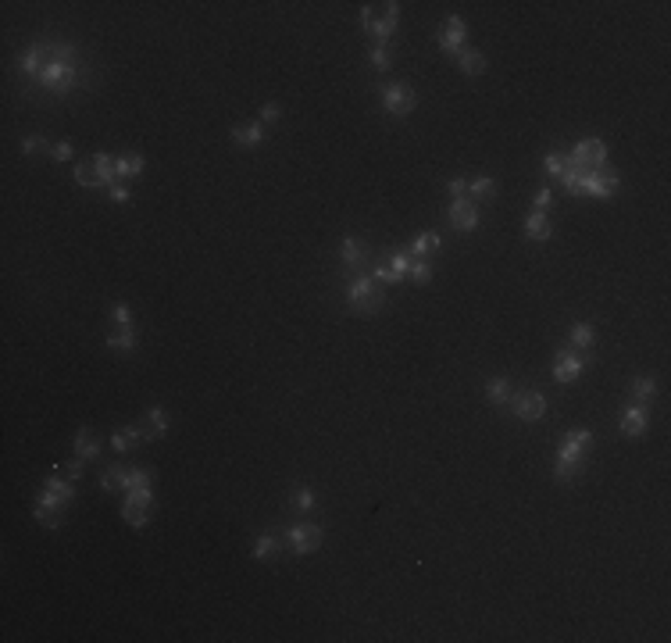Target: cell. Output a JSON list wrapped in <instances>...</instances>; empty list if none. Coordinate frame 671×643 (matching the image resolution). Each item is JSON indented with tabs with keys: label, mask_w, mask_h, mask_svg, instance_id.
<instances>
[{
	"label": "cell",
	"mask_w": 671,
	"mask_h": 643,
	"mask_svg": "<svg viewBox=\"0 0 671 643\" xmlns=\"http://www.w3.org/2000/svg\"><path fill=\"white\" fill-rule=\"evenodd\" d=\"M382 300L386 293L379 290V283L372 279V275H354L350 286H347V308L354 315H375L382 308Z\"/></svg>",
	"instance_id": "obj_2"
},
{
	"label": "cell",
	"mask_w": 671,
	"mask_h": 643,
	"mask_svg": "<svg viewBox=\"0 0 671 643\" xmlns=\"http://www.w3.org/2000/svg\"><path fill=\"white\" fill-rule=\"evenodd\" d=\"M282 118V104H264L261 111V126H268V121H279Z\"/></svg>",
	"instance_id": "obj_49"
},
{
	"label": "cell",
	"mask_w": 671,
	"mask_h": 643,
	"mask_svg": "<svg viewBox=\"0 0 671 643\" xmlns=\"http://www.w3.org/2000/svg\"><path fill=\"white\" fill-rule=\"evenodd\" d=\"M126 501L136 504V508H150V501H154V489H129Z\"/></svg>",
	"instance_id": "obj_46"
},
{
	"label": "cell",
	"mask_w": 671,
	"mask_h": 643,
	"mask_svg": "<svg viewBox=\"0 0 671 643\" xmlns=\"http://www.w3.org/2000/svg\"><path fill=\"white\" fill-rule=\"evenodd\" d=\"M511 411L522 418V422H539L546 415V397L536 393V390H522V393H511Z\"/></svg>",
	"instance_id": "obj_7"
},
{
	"label": "cell",
	"mask_w": 671,
	"mask_h": 643,
	"mask_svg": "<svg viewBox=\"0 0 671 643\" xmlns=\"http://www.w3.org/2000/svg\"><path fill=\"white\" fill-rule=\"evenodd\" d=\"M18 65H22L25 75H36V79H40L43 68L50 65V47H47V43H33V47L25 50V57L18 61Z\"/></svg>",
	"instance_id": "obj_14"
},
{
	"label": "cell",
	"mask_w": 671,
	"mask_h": 643,
	"mask_svg": "<svg viewBox=\"0 0 671 643\" xmlns=\"http://www.w3.org/2000/svg\"><path fill=\"white\" fill-rule=\"evenodd\" d=\"M465 36H468L465 22L453 15V18H446L443 29H439V47H443L446 54H461V50H465Z\"/></svg>",
	"instance_id": "obj_11"
},
{
	"label": "cell",
	"mask_w": 671,
	"mask_h": 643,
	"mask_svg": "<svg viewBox=\"0 0 671 643\" xmlns=\"http://www.w3.org/2000/svg\"><path fill=\"white\" fill-rule=\"evenodd\" d=\"M543 165H546V172H550L554 179H561V175H564V168H568V158L554 150V154H546V161H543Z\"/></svg>",
	"instance_id": "obj_44"
},
{
	"label": "cell",
	"mask_w": 671,
	"mask_h": 643,
	"mask_svg": "<svg viewBox=\"0 0 671 643\" xmlns=\"http://www.w3.org/2000/svg\"><path fill=\"white\" fill-rule=\"evenodd\" d=\"M525 236H529V239H536V243L550 239V236H554V226H550V219H546V214H539V211H532L529 219H525Z\"/></svg>",
	"instance_id": "obj_21"
},
{
	"label": "cell",
	"mask_w": 671,
	"mask_h": 643,
	"mask_svg": "<svg viewBox=\"0 0 671 643\" xmlns=\"http://www.w3.org/2000/svg\"><path fill=\"white\" fill-rule=\"evenodd\" d=\"M340 261H343V268H361L364 261H368V247H364L357 236H343V243H340Z\"/></svg>",
	"instance_id": "obj_15"
},
{
	"label": "cell",
	"mask_w": 671,
	"mask_h": 643,
	"mask_svg": "<svg viewBox=\"0 0 671 643\" xmlns=\"http://www.w3.org/2000/svg\"><path fill=\"white\" fill-rule=\"evenodd\" d=\"M72 150H75V147H72L68 140H61V143H54L50 154H54V161H68V158H72Z\"/></svg>",
	"instance_id": "obj_48"
},
{
	"label": "cell",
	"mask_w": 671,
	"mask_h": 643,
	"mask_svg": "<svg viewBox=\"0 0 671 643\" xmlns=\"http://www.w3.org/2000/svg\"><path fill=\"white\" fill-rule=\"evenodd\" d=\"M82 465H86V461H79V457H75V461H68V465H65V475H68L72 482H75V479H82Z\"/></svg>",
	"instance_id": "obj_52"
},
{
	"label": "cell",
	"mask_w": 671,
	"mask_h": 643,
	"mask_svg": "<svg viewBox=\"0 0 671 643\" xmlns=\"http://www.w3.org/2000/svg\"><path fill=\"white\" fill-rule=\"evenodd\" d=\"M457 61H461V72H465V75H482L485 68H490V65H485V54H482V50H461V54H457Z\"/></svg>",
	"instance_id": "obj_29"
},
{
	"label": "cell",
	"mask_w": 671,
	"mask_h": 643,
	"mask_svg": "<svg viewBox=\"0 0 671 643\" xmlns=\"http://www.w3.org/2000/svg\"><path fill=\"white\" fill-rule=\"evenodd\" d=\"M61 511H65V501L47 494V489H40V501H36V518H40V526L47 529H57L61 526Z\"/></svg>",
	"instance_id": "obj_12"
},
{
	"label": "cell",
	"mask_w": 671,
	"mask_h": 643,
	"mask_svg": "<svg viewBox=\"0 0 671 643\" xmlns=\"http://www.w3.org/2000/svg\"><path fill=\"white\" fill-rule=\"evenodd\" d=\"M143 158L140 154H121V158H114V168H118V179H136L140 172H143Z\"/></svg>",
	"instance_id": "obj_33"
},
{
	"label": "cell",
	"mask_w": 671,
	"mask_h": 643,
	"mask_svg": "<svg viewBox=\"0 0 671 643\" xmlns=\"http://www.w3.org/2000/svg\"><path fill=\"white\" fill-rule=\"evenodd\" d=\"M593 343H596V332H593V325H586V322H578L575 329H571V350H593Z\"/></svg>",
	"instance_id": "obj_31"
},
{
	"label": "cell",
	"mask_w": 671,
	"mask_h": 643,
	"mask_svg": "<svg viewBox=\"0 0 671 643\" xmlns=\"http://www.w3.org/2000/svg\"><path fill=\"white\" fill-rule=\"evenodd\" d=\"M493 197H497V179H493V175H478V179L468 182V200L485 204V200H493Z\"/></svg>",
	"instance_id": "obj_19"
},
{
	"label": "cell",
	"mask_w": 671,
	"mask_h": 643,
	"mask_svg": "<svg viewBox=\"0 0 671 643\" xmlns=\"http://www.w3.org/2000/svg\"><path fill=\"white\" fill-rule=\"evenodd\" d=\"M136 343H140L136 329H118V332H111V336H107V350H121V354H129V350H136Z\"/></svg>",
	"instance_id": "obj_27"
},
{
	"label": "cell",
	"mask_w": 671,
	"mask_h": 643,
	"mask_svg": "<svg viewBox=\"0 0 671 643\" xmlns=\"http://www.w3.org/2000/svg\"><path fill=\"white\" fill-rule=\"evenodd\" d=\"M439 251V232H421V236H414V243H411V258H429V254H436Z\"/></svg>",
	"instance_id": "obj_30"
},
{
	"label": "cell",
	"mask_w": 671,
	"mask_h": 643,
	"mask_svg": "<svg viewBox=\"0 0 671 643\" xmlns=\"http://www.w3.org/2000/svg\"><path fill=\"white\" fill-rule=\"evenodd\" d=\"M586 175H589V168H578V165H568V168H564V175H561V182H564V190H568V193H582V190H586Z\"/></svg>",
	"instance_id": "obj_32"
},
{
	"label": "cell",
	"mask_w": 671,
	"mask_h": 643,
	"mask_svg": "<svg viewBox=\"0 0 671 643\" xmlns=\"http://www.w3.org/2000/svg\"><path fill=\"white\" fill-rule=\"evenodd\" d=\"M593 447V433L589 429H571V433H564V443L557 450V465H554V475L561 482H571L582 475L586 468V450Z\"/></svg>",
	"instance_id": "obj_1"
},
{
	"label": "cell",
	"mask_w": 671,
	"mask_h": 643,
	"mask_svg": "<svg viewBox=\"0 0 671 643\" xmlns=\"http://www.w3.org/2000/svg\"><path fill=\"white\" fill-rule=\"evenodd\" d=\"M93 168H97V175L107 182V190L118 182V168H114V158H107V154H93Z\"/></svg>",
	"instance_id": "obj_36"
},
{
	"label": "cell",
	"mask_w": 671,
	"mask_h": 643,
	"mask_svg": "<svg viewBox=\"0 0 671 643\" xmlns=\"http://www.w3.org/2000/svg\"><path fill=\"white\" fill-rule=\"evenodd\" d=\"M232 140H236L239 147H257V143L264 140V126H261V121H250V126H236V129H232Z\"/></svg>",
	"instance_id": "obj_24"
},
{
	"label": "cell",
	"mask_w": 671,
	"mask_h": 643,
	"mask_svg": "<svg viewBox=\"0 0 671 643\" xmlns=\"http://www.w3.org/2000/svg\"><path fill=\"white\" fill-rule=\"evenodd\" d=\"M586 354H578V350H571V347H561L557 350V361H554V379L557 383H575L578 376H582V369H586Z\"/></svg>",
	"instance_id": "obj_8"
},
{
	"label": "cell",
	"mask_w": 671,
	"mask_h": 643,
	"mask_svg": "<svg viewBox=\"0 0 671 643\" xmlns=\"http://www.w3.org/2000/svg\"><path fill=\"white\" fill-rule=\"evenodd\" d=\"M250 554H254L257 561H271V558H279V536H276V533L257 536V543H254Z\"/></svg>",
	"instance_id": "obj_28"
},
{
	"label": "cell",
	"mask_w": 671,
	"mask_h": 643,
	"mask_svg": "<svg viewBox=\"0 0 671 643\" xmlns=\"http://www.w3.org/2000/svg\"><path fill=\"white\" fill-rule=\"evenodd\" d=\"M154 486V475H150L146 468H136V472H129V489H150ZM126 489V494H129Z\"/></svg>",
	"instance_id": "obj_43"
},
{
	"label": "cell",
	"mask_w": 671,
	"mask_h": 643,
	"mask_svg": "<svg viewBox=\"0 0 671 643\" xmlns=\"http://www.w3.org/2000/svg\"><path fill=\"white\" fill-rule=\"evenodd\" d=\"M22 150H25V154H43V150H54L43 136H25L22 140Z\"/></svg>",
	"instance_id": "obj_45"
},
{
	"label": "cell",
	"mask_w": 671,
	"mask_h": 643,
	"mask_svg": "<svg viewBox=\"0 0 671 643\" xmlns=\"http://www.w3.org/2000/svg\"><path fill=\"white\" fill-rule=\"evenodd\" d=\"M628 393H632V404H639V408H647L654 397H657V383L650 379V376H635L632 379V386H628Z\"/></svg>",
	"instance_id": "obj_20"
},
{
	"label": "cell",
	"mask_w": 671,
	"mask_h": 643,
	"mask_svg": "<svg viewBox=\"0 0 671 643\" xmlns=\"http://www.w3.org/2000/svg\"><path fill=\"white\" fill-rule=\"evenodd\" d=\"M372 22H375V11H372V8H361V29H364V33L372 29Z\"/></svg>",
	"instance_id": "obj_53"
},
{
	"label": "cell",
	"mask_w": 671,
	"mask_h": 643,
	"mask_svg": "<svg viewBox=\"0 0 671 643\" xmlns=\"http://www.w3.org/2000/svg\"><path fill=\"white\" fill-rule=\"evenodd\" d=\"M79 72H82V65H68V61L50 57V65H47L43 75H40V86L50 89V94H57V97H65V94H72V89H75Z\"/></svg>",
	"instance_id": "obj_3"
},
{
	"label": "cell",
	"mask_w": 671,
	"mask_h": 643,
	"mask_svg": "<svg viewBox=\"0 0 671 643\" xmlns=\"http://www.w3.org/2000/svg\"><path fill=\"white\" fill-rule=\"evenodd\" d=\"M414 104H418V97H414V89H411L407 82H389V86H382V108H386L389 114L404 118V114L414 111Z\"/></svg>",
	"instance_id": "obj_5"
},
{
	"label": "cell",
	"mask_w": 671,
	"mask_h": 643,
	"mask_svg": "<svg viewBox=\"0 0 671 643\" xmlns=\"http://www.w3.org/2000/svg\"><path fill=\"white\" fill-rule=\"evenodd\" d=\"M550 200H554V193H550V190H539V193L532 197V207H536L539 214H546V207H550Z\"/></svg>",
	"instance_id": "obj_50"
},
{
	"label": "cell",
	"mask_w": 671,
	"mask_h": 643,
	"mask_svg": "<svg viewBox=\"0 0 671 643\" xmlns=\"http://www.w3.org/2000/svg\"><path fill=\"white\" fill-rule=\"evenodd\" d=\"M75 457L79 461H97L100 457V440L89 433V429H79L75 433Z\"/></svg>",
	"instance_id": "obj_18"
},
{
	"label": "cell",
	"mask_w": 671,
	"mask_h": 643,
	"mask_svg": "<svg viewBox=\"0 0 671 643\" xmlns=\"http://www.w3.org/2000/svg\"><path fill=\"white\" fill-rule=\"evenodd\" d=\"M289 504H293V511L308 515V511L315 508V489H311V486H296V489H293V497H289Z\"/></svg>",
	"instance_id": "obj_37"
},
{
	"label": "cell",
	"mask_w": 671,
	"mask_h": 643,
	"mask_svg": "<svg viewBox=\"0 0 671 643\" xmlns=\"http://www.w3.org/2000/svg\"><path fill=\"white\" fill-rule=\"evenodd\" d=\"M618 186H621V175H618L615 168H596V172H589V175H586V190H582V193L607 200V197H615V190H618Z\"/></svg>",
	"instance_id": "obj_9"
},
{
	"label": "cell",
	"mask_w": 671,
	"mask_h": 643,
	"mask_svg": "<svg viewBox=\"0 0 671 643\" xmlns=\"http://www.w3.org/2000/svg\"><path fill=\"white\" fill-rule=\"evenodd\" d=\"M411 279L425 286V283H429V279H432V265H429V261H425V258H414V261H411Z\"/></svg>",
	"instance_id": "obj_40"
},
{
	"label": "cell",
	"mask_w": 671,
	"mask_h": 643,
	"mask_svg": "<svg viewBox=\"0 0 671 643\" xmlns=\"http://www.w3.org/2000/svg\"><path fill=\"white\" fill-rule=\"evenodd\" d=\"M643 429H647V408L628 404V408L621 411V433H625V436H643Z\"/></svg>",
	"instance_id": "obj_17"
},
{
	"label": "cell",
	"mask_w": 671,
	"mask_h": 643,
	"mask_svg": "<svg viewBox=\"0 0 671 643\" xmlns=\"http://www.w3.org/2000/svg\"><path fill=\"white\" fill-rule=\"evenodd\" d=\"M168 415H165V408H146V425H143V433H146V440H158V436H165L168 433Z\"/></svg>",
	"instance_id": "obj_22"
},
{
	"label": "cell",
	"mask_w": 671,
	"mask_h": 643,
	"mask_svg": "<svg viewBox=\"0 0 671 643\" xmlns=\"http://www.w3.org/2000/svg\"><path fill=\"white\" fill-rule=\"evenodd\" d=\"M396 18H400V4H386V15H382L379 22H372L368 36L375 40V47H386V43H389V36L396 33Z\"/></svg>",
	"instance_id": "obj_13"
},
{
	"label": "cell",
	"mask_w": 671,
	"mask_h": 643,
	"mask_svg": "<svg viewBox=\"0 0 671 643\" xmlns=\"http://www.w3.org/2000/svg\"><path fill=\"white\" fill-rule=\"evenodd\" d=\"M111 322L118 329H133V311H129V304H114L111 308Z\"/></svg>",
	"instance_id": "obj_41"
},
{
	"label": "cell",
	"mask_w": 671,
	"mask_h": 643,
	"mask_svg": "<svg viewBox=\"0 0 671 643\" xmlns=\"http://www.w3.org/2000/svg\"><path fill=\"white\" fill-rule=\"evenodd\" d=\"M43 489H47V494H54V497H61L65 504H68V501L75 497V482H72L68 475H57V472H50V475H47Z\"/></svg>",
	"instance_id": "obj_23"
},
{
	"label": "cell",
	"mask_w": 671,
	"mask_h": 643,
	"mask_svg": "<svg viewBox=\"0 0 671 643\" xmlns=\"http://www.w3.org/2000/svg\"><path fill=\"white\" fill-rule=\"evenodd\" d=\"M411 261H414V258H411V251H393V254H389L393 275H396V279H400V283H404L407 275H411Z\"/></svg>",
	"instance_id": "obj_38"
},
{
	"label": "cell",
	"mask_w": 671,
	"mask_h": 643,
	"mask_svg": "<svg viewBox=\"0 0 671 643\" xmlns=\"http://www.w3.org/2000/svg\"><path fill=\"white\" fill-rule=\"evenodd\" d=\"M446 193H450L453 200L468 197V179H450V182H446Z\"/></svg>",
	"instance_id": "obj_47"
},
{
	"label": "cell",
	"mask_w": 671,
	"mask_h": 643,
	"mask_svg": "<svg viewBox=\"0 0 671 643\" xmlns=\"http://www.w3.org/2000/svg\"><path fill=\"white\" fill-rule=\"evenodd\" d=\"M286 543H289V550H293L296 558L315 554V550L322 547V529H318L315 522H296V526L286 529Z\"/></svg>",
	"instance_id": "obj_4"
},
{
	"label": "cell",
	"mask_w": 671,
	"mask_h": 643,
	"mask_svg": "<svg viewBox=\"0 0 671 643\" xmlns=\"http://www.w3.org/2000/svg\"><path fill=\"white\" fill-rule=\"evenodd\" d=\"M146 440V433L143 429H136V425H126V429H114L111 433V447L118 450V454H129L133 447H140Z\"/></svg>",
	"instance_id": "obj_16"
},
{
	"label": "cell",
	"mask_w": 671,
	"mask_h": 643,
	"mask_svg": "<svg viewBox=\"0 0 671 643\" xmlns=\"http://www.w3.org/2000/svg\"><path fill=\"white\" fill-rule=\"evenodd\" d=\"M372 279L379 283V286H396L400 279L393 275V265H389V254H379L375 258V268H372Z\"/></svg>",
	"instance_id": "obj_34"
},
{
	"label": "cell",
	"mask_w": 671,
	"mask_h": 643,
	"mask_svg": "<svg viewBox=\"0 0 671 643\" xmlns=\"http://www.w3.org/2000/svg\"><path fill=\"white\" fill-rule=\"evenodd\" d=\"M446 219H450V226H453L457 232H472V229H478V204H475V200H468V197L450 200Z\"/></svg>",
	"instance_id": "obj_10"
},
{
	"label": "cell",
	"mask_w": 671,
	"mask_h": 643,
	"mask_svg": "<svg viewBox=\"0 0 671 643\" xmlns=\"http://www.w3.org/2000/svg\"><path fill=\"white\" fill-rule=\"evenodd\" d=\"M368 61H372V68L382 72V68L393 65V54H389V47H372V50H368Z\"/></svg>",
	"instance_id": "obj_42"
},
{
	"label": "cell",
	"mask_w": 671,
	"mask_h": 643,
	"mask_svg": "<svg viewBox=\"0 0 671 643\" xmlns=\"http://www.w3.org/2000/svg\"><path fill=\"white\" fill-rule=\"evenodd\" d=\"M107 193H111V200H114V204H126V200H129V186H126V182H114V186H111Z\"/></svg>",
	"instance_id": "obj_51"
},
{
	"label": "cell",
	"mask_w": 671,
	"mask_h": 643,
	"mask_svg": "<svg viewBox=\"0 0 671 643\" xmlns=\"http://www.w3.org/2000/svg\"><path fill=\"white\" fill-rule=\"evenodd\" d=\"M568 165H578V168H607V143L603 140H582L571 154H568Z\"/></svg>",
	"instance_id": "obj_6"
},
{
	"label": "cell",
	"mask_w": 671,
	"mask_h": 643,
	"mask_svg": "<svg viewBox=\"0 0 671 643\" xmlns=\"http://www.w3.org/2000/svg\"><path fill=\"white\" fill-rule=\"evenodd\" d=\"M121 515H126V522H129L133 529H143V526H146V508H136V504H129V501H126Z\"/></svg>",
	"instance_id": "obj_39"
},
{
	"label": "cell",
	"mask_w": 671,
	"mask_h": 643,
	"mask_svg": "<svg viewBox=\"0 0 671 643\" xmlns=\"http://www.w3.org/2000/svg\"><path fill=\"white\" fill-rule=\"evenodd\" d=\"M100 489H107V494H118V489H129V472L121 468V465H111V468L100 475Z\"/></svg>",
	"instance_id": "obj_25"
},
{
	"label": "cell",
	"mask_w": 671,
	"mask_h": 643,
	"mask_svg": "<svg viewBox=\"0 0 671 643\" xmlns=\"http://www.w3.org/2000/svg\"><path fill=\"white\" fill-rule=\"evenodd\" d=\"M75 182H79L82 190H107V182L97 175L93 161H89V165H75Z\"/></svg>",
	"instance_id": "obj_26"
},
{
	"label": "cell",
	"mask_w": 671,
	"mask_h": 643,
	"mask_svg": "<svg viewBox=\"0 0 671 643\" xmlns=\"http://www.w3.org/2000/svg\"><path fill=\"white\" fill-rule=\"evenodd\" d=\"M485 397H490L493 404H507V401H511V383H507L504 376L490 379V383H485Z\"/></svg>",
	"instance_id": "obj_35"
}]
</instances>
